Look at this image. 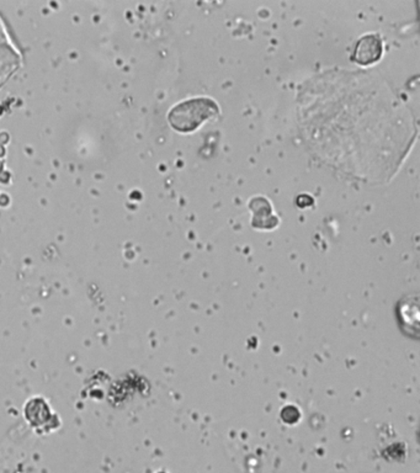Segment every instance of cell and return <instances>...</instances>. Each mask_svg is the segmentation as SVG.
Returning a JSON list of instances; mask_svg holds the SVG:
<instances>
[{
	"label": "cell",
	"mask_w": 420,
	"mask_h": 473,
	"mask_svg": "<svg viewBox=\"0 0 420 473\" xmlns=\"http://www.w3.org/2000/svg\"><path fill=\"white\" fill-rule=\"evenodd\" d=\"M219 113V105L212 99L197 98L174 106L169 113L168 120L174 130L189 133L197 130L205 121L216 118Z\"/></svg>",
	"instance_id": "1"
},
{
	"label": "cell",
	"mask_w": 420,
	"mask_h": 473,
	"mask_svg": "<svg viewBox=\"0 0 420 473\" xmlns=\"http://www.w3.org/2000/svg\"><path fill=\"white\" fill-rule=\"evenodd\" d=\"M383 44L378 35H365L358 39L354 48L351 59L358 66H371L381 59Z\"/></svg>",
	"instance_id": "2"
},
{
	"label": "cell",
	"mask_w": 420,
	"mask_h": 473,
	"mask_svg": "<svg viewBox=\"0 0 420 473\" xmlns=\"http://www.w3.org/2000/svg\"><path fill=\"white\" fill-rule=\"evenodd\" d=\"M0 136H3V143H6V142L9 141V140H8V137H9L8 133H3V135L0 133Z\"/></svg>",
	"instance_id": "3"
},
{
	"label": "cell",
	"mask_w": 420,
	"mask_h": 473,
	"mask_svg": "<svg viewBox=\"0 0 420 473\" xmlns=\"http://www.w3.org/2000/svg\"><path fill=\"white\" fill-rule=\"evenodd\" d=\"M4 154V148L1 147V145H0V157Z\"/></svg>",
	"instance_id": "4"
}]
</instances>
